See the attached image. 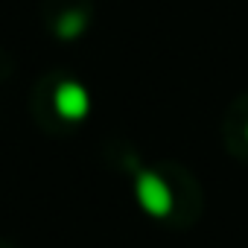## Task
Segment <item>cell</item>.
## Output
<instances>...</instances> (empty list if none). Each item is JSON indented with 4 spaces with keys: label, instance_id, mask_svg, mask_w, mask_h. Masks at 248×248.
Masks as SVG:
<instances>
[{
    "label": "cell",
    "instance_id": "cell-2",
    "mask_svg": "<svg viewBox=\"0 0 248 248\" xmlns=\"http://www.w3.org/2000/svg\"><path fill=\"white\" fill-rule=\"evenodd\" d=\"M53 105L56 111L70 120V123H79L88 117L91 111V96H88V88H82L79 82H62L53 93Z\"/></svg>",
    "mask_w": 248,
    "mask_h": 248
},
{
    "label": "cell",
    "instance_id": "cell-3",
    "mask_svg": "<svg viewBox=\"0 0 248 248\" xmlns=\"http://www.w3.org/2000/svg\"><path fill=\"white\" fill-rule=\"evenodd\" d=\"M82 30H85V15H79V12H70L59 21V35L62 38H76V35H82Z\"/></svg>",
    "mask_w": 248,
    "mask_h": 248
},
{
    "label": "cell",
    "instance_id": "cell-1",
    "mask_svg": "<svg viewBox=\"0 0 248 248\" xmlns=\"http://www.w3.org/2000/svg\"><path fill=\"white\" fill-rule=\"evenodd\" d=\"M135 193H138L140 207H143L149 216L164 219V216L172 213V190H170V184H167L158 172L140 170V172H138V181H135Z\"/></svg>",
    "mask_w": 248,
    "mask_h": 248
},
{
    "label": "cell",
    "instance_id": "cell-4",
    "mask_svg": "<svg viewBox=\"0 0 248 248\" xmlns=\"http://www.w3.org/2000/svg\"><path fill=\"white\" fill-rule=\"evenodd\" d=\"M245 138H248V129H245Z\"/></svg>",
    "mask_w": 248,
    "mask_h": 248
}]
</instances>
